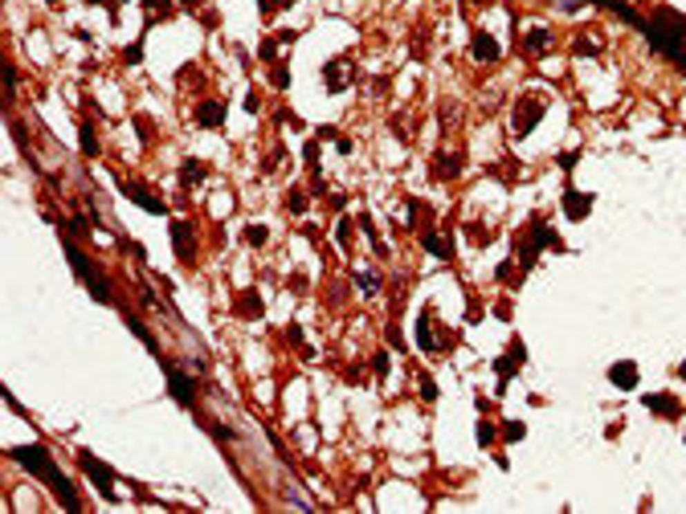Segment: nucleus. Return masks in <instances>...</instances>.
Segmentation results:
<instances>
[{
	"mask_svg": "<svg viewBox=\"0 0 686 514\" xmlns=\"http://www.w3.org/2000/svg\"><path fill=\"white\" fill-rule=\"evenodd\" d=\"M12 457L25 466V470H33L37 477H46L49 482V490L57 494V502L61 506H70V511H78V498H74V490H70V482L57 473V466L49 461V453L41 449V445H25V449H12Z\"/></svg>",
	"mask_w": 686,
	"mask_h": 514,
	"instance_id": "f257e3e1",
	"label": "nucleus"
},
{
	"mask_svg": "<svg viewBox=\"0 0 686 514\" xmlns=\"http://www.w3.org/2000/svg\"><path fill=\"white\" fill-rule=\"evenodd\" d=\"M82 470L94 477V486H102V494H106V498H115V490H111V470H106L102 461H94L90 453H82Z\"/></svg>",
	"mask_w": 686,
	"mask_h": 514,
	"instance_id": "f03ea898",
	"label": "nucleus"
},
{
	"mask_svg": "<svg viewBox=\"0 0 686 514\" xmlns=\"http://www.w3.org/2000/svg\"><path fill=\"white\" fill-rule=\"evenodd\" d=\"M123 192H127V196H131V200H139V204H143V209H147V213H164V204H160V200H155V196H147V192H143V188H139V184H123Z\"/></svg>",
	"mask_w": 686,
	"mask_h": 514,
	"instance_id": "7ed1b4c3",
	"label": "nucleus"
},
{
	"mask_svg": "<svg viewBox=\"0 0 686 514\" xmlns=\"http://www.w3.org/2000/svg\"><path fill=\"white\" fill-rule=\"evenodd\" d=\"M168 384H172V392H176V400L192 404V380H184L176 368H168Z\"/></svg>",
	"mask_w": 686,
	"mask_h": 514,
	"instance_id": "20e7f679",
	"label": "nucleus"
},
{
	"mask_svg": "<svg viewBox=\"0 0 686 514\" xmlns=\"http://www.w3.org/2000/svg\"><path fill=\"white\" fill-rule=\"evenodd\" d=\"M200 119H204V127H217V123H221V111H217V106H204Z\"/></svg>",
	"mask_w": 686,
	"mask_h": 514,
	"instance_id": "39448f33",
	"label": "nucleus"
},
{
	"mask_svg": "<svg viewBox=\"0 0 686 514\" xmlns=\"http://www.w3.org/2000/svg\"><path fill=\"white\" fill-rule=\"evenodd\" d=\"M613 380H617V384H621V380H625V388H629V384H633V368H629V363H625V372H621V368H617V372H613Z\"/></svg>",
	"mask_w": 686,
	"mask_h": 514,
	"instance_id": "423d86ee",
	"label": "nucleus"
},
{
	"mask_svg": "<svg viewBox=\"0 0 686 514\" xmlns=\"http://www.w3.org/2000/svg\"><path fill=\"white\" fill-rule=\"evenodd\" d=\"M200 175H204L200 164H188V168H184V180H200Z\"/></svg>",
	"mask_w": 686,
	"mask_h": 514,
	"instance_id": "0eeeda50",
	"label": "nucleus"
}]
</instances>
